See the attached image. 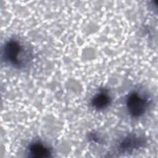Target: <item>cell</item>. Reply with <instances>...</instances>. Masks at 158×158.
Wrapping results in <instances>:
<instances>
[{
  "label": "cell",
  "instance_id": "1",
  "mask_svg": "<svg viewBox=\"0 0 158 158\" xmlns=\"http://www.w3.org/2000/svg\"><path fill=\"white\" fill-rule=\"evenodd\" d=\"M31 56L29 48L15 38L7 40L2 49V57L5 62L19 69H23L28 64Z\"/></svg>",
  "mask_w": 158,
  "mask_h": 158
},
{
  "label": "cell",
  "instance_id": "3",
  "mask_svg": "<svg viewBox=\"0 0 158 158\" xmlns=\"http://www.w3.org/2000/svg\"><path fill=\"white\" fill-rule=\"evenodd\" d=\"M145 143L143 138L136 135H129L120 142L118 149L121 153H130L143 147Z\"/></svg>",
  "mask_w": 158,
  "mask_h": 158
},
{
  "label": "cell",
  "instance_id": "4",
  "mask_svg": "<svg viewBox=\"0 0 158 158\" xmlns=\"http://www.w3.org/2000/svg\"><path fill=\"white\" fill-rule=\"evenodd\" d=\"M28 156L35 158H44L51 157V149L43 143L35 141L31 143L27 148Z\"/></svg>",
  "mask_w": 158,
  "mask_h": 158
},
{
  "label": "cell",
  "instance_id": "5",
  "mask_svg": "<svg viewBox=\"0 0 158 158\" xmlns=\"http://www.w3.org/2000/svg\"><path fill=\"white\" fill-rule=\"evenodd\" d=\"M111 98L108 92L105 89H101L91 99V106L97 110H102L107 108L110 104Z\"/></svg>",
  "mask_w": 158,
  "mask_h": 158
},
{
  "label": "cell",
  "instance_id": "2",
  "mask_svg": "<svg viewBox=\"0 0 158 158\" xmlns=\"http://www.w3.org/2000/svg\"><path fill=\"white\" fill-rule=\"evenodd\" d=\"M151 104L149 96L140 91H135L128 94L126 100V106L130 115L133 117L142 116L148 110Z\"/></svg>",
  "mask_w": 158,
  "mask_h": 158
}]
</instances>
